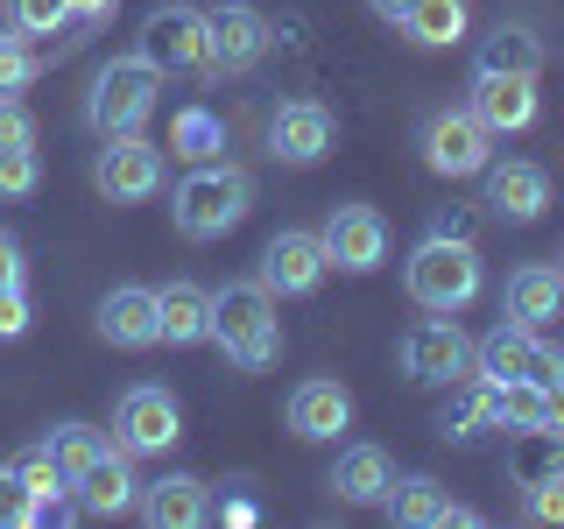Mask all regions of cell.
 <instances>
[{
	"label": "cell",
	"mask_w": 564,
	"mask_h": 529,
	"mask_svg": "<svg viewBox=\"0 0 564 529\" xmlns=\"http://www.w3.org/2000/svg\"><path fill=\"white\" fill-rule=\"evenodd\" d=\"M212 339L226 346V360L240 375H269L282 360V317H275V296L261 290V276L212 290Z\"/></svg>",
	"instance_id": "obj_1"
},
{
	"label": "cell",
	"mask_w": 564,
	"mask_h": 529,
	"mask_svg": "<svg viewBox=\"0 0 564 529\" xmlns=\"http://www.w3.org/2000/svg\"><path fill=\"white\" fill-rule=\"evenodd\" d=\"M247 212H254V176H247L240 163H219V155L198 163L184 184L170 191V219H176L184 240H226Z\"/></svg>",
	"instance_id": "obj_2"
},
{
	"label": "cell",
	"mask_w": 564,
	"mask_h": 529,
	"mask_svg": "<svg viewBox=\"0 0 564 529\" xmlns=\"http://www.w3.org/2000/svg\"><path fill=\"white\" fill-rule=\"evenodd\" d=\"M402 282H410L416 311H445L458 317L480 296V247L458 240V234H431L410 247V261H402Z\"/></svg>",
	"instance_id": "obj_3"
},
{
	"label": "cell",
	"mask_w": 564,
	"mask_h": 529,
	"mask_svg": "<svg viewBox=\"0 0 564 529\" xmlns=\"http://www.w3.org/2000/svg\"><path fill=\"white\" fill-rule=\"evenodd\" d=\"M155 99H163V71H155V64L134 50V57L99 64L93 93H85V120H93V134H99V141H113V134H141V128H149V114H155Z\"/></svg>",
	"instance_id": "obj_4"
},
{
	"label": "cell",
	"mask_w": 564,
	"mask_h": 529,
	"mask_svg": "<svg viewBox=\"0 0 564 529\" xmlns=\"http://www.w3.org/2000/svg\"><path fill=\"white\" fill-rule=\"evenodd\" d=\"M395 360H402V375H410L416 388H452L458 375H473V339L458 332V317L431 311V317H416V325L395 339Z\"/></svg>",
	"instance_id": "obj_5"
},
{
	"label": "cell",
	"mask_w": 564,
	"mask_h": 529,
	"mask_svg": "<svg viewBox=\"0 0 564 529\" xmlns=\"http://www.w3.org/2000/svg\"><path fill=\"white\" fill-rule=\"evenodd\" d=\"M473 375L480 381H564V353L543 339V332H529V325H494L480 346H473Z\"/></svg>",
	"instance_id": "obj_6"
},
{
	"label": "cell",
	"mask_w": 564,
	"mask_h": 529,
	"mask_svg": "<svg viewBox=\"0 0 564 529\" xmlns=\"http://www.w3.org/2000/svg\"><path fill=\"white\" fill-rule=\"evenodd\" d=\"M416 149H423V170L431 176H480L494 163V134L473 120V106H437L423 120Z\"/></svg>",
	"instance_id": "obj_7"
},
{
	"label": "cell",
	"mask_w": 564,
	"mask_h": 529,
	"mask_svg": "<svg viewBox=\"0 0 564 529\" xmlns=\"http://www.w3.org/2000/svg\"><path fill=\"white\" fill-rule=\"evenodd\" d=\"M176 438H184V402L155 381H134L113 410V445L134 452V458H155V452H170Z\"/></svg>",
	"instance_id": "obj_8"
},
{
	"label": "cell",
	"mask_w": 564,
	"mask_h": 529,
	"mask_svg": "<svg viewBox=\"0 0 564 529\" xmlns=\"http://www.w3.org/2000/svg\"><path fill=\"white\" fill-rule=\"evenodd\" d=\"M141 57H149L155 71H212V29H205V8H184V0L155 8L149 22H141Z\"/></svg>",
	"instance_id": "obj_9"
},
{
	"label": "cell",
	"mask_w": 564,
	"mask_h": 529,
	"mask_svg": "<svg viewBox=\"0 0 564 529\" xmlns=\"http://www.w3.org/2000/svg\"><path fill=\"white\" fill-rule=\"evenodd\" d=\"M163 149L155 141H141V134H113L99 149V163H93V184H99V198H113V205H141V198H155L163 191Z\"/></svg>",
	"instance_id": "obj_10"
},
{
	"label": "cell",
	"mask_w": 564,
	"mask_h": 529,
	"mask_svg": "<svg viewBox=\"0 0 564 529\" xmlns=\"http://www.w3.org/2000/svg\"><path fill=\"white\" fill-rule=\"evenodd\" d=\"M332 141H339V120H332V106H317V99H282L269 114V155L290 163V170L325 163Z\"/></svg>",
	"instance_id": "obj_11"
},
{
	"label": "cell",
	"mask_w": 564,
	"mask_h": 529,
	"mask_svg": "<svg viewBox=\"0 0 564 529\" xmlns=\"http://www.w3.org/2000/svg\"><path fill=\"white\" fill-rule=\"evenodd\" d=\"M317 240H325V261L346 269V276H375L388 261V219L375 205H332V219H325Z\"/></svg>",
	"instance_id": "obj_12"
},
{
	"label": "cell",
	"mask_w": 564,
	"mask_h": 529,
	"mask_svg": "<svg viewBox=\"0 0 564 529\" xmlns=\"http://www.w3.org/2000/svg\"><path fill=\"white\" fill-rule=\"evenodd\" d=\"M325 240L304 234V226H282V234L261 247V290L269 296H311L325 282Z\"/></svg>",
	"instance_id": "obj_13"
},
{
	"label": "cell",
	"mask_w": 564,
	"mask_h": 529,
	"mask_svg": "<svg viewBox=\"0 0 564 529\" xmlns=\"http://www.w3.org/2000/svg\"><path fill=\"white\" fill-rule=\"evenodd\" d=\"M466 106L487 134H522L536 120V78L529 71H473Z\"/></svg>",
	"instance_id": "obj_14"
},
{
	"label": "cell",
	"mask_w": 564,
	"mask_h": 529,
	"mask_svg": "<svg viewBox=\"0 0 564 529\" xmlns=\"http://www.w3.org/2000/svg\"><path fill=\"white\" fill-rule=\"evenodd\" d=\"M388 516H395L402 529H473L480 522V508H466V501H452V487L437 481V473H402L395 487H388Z\"/></svg>",
	"instance_id": "obj_15"
},
{
	"label": "cell",
	"mask_w": 564,
	"mask_h": 529,
	"mask_svg": "<svg viewBox=\"0 0 564 529\" xmlns=\"http://www.w3.org/2000/svg\"><path fill=\"white\" fill-rule=\"evenodd\" d=\"M487 191H480V205L494 212V219H508V226H536L543 212H551V170L543 163H487Z\"/></svg>",
	"instance_id": "obj_16"
},
{
	"label": "cell",
	"mask_w": 564,
	"mask_h": 529,
	"mask_svg": "<svg viewBox=\"0 0 564 529\" xmlns=\"http://www.w3.org/2000/svg\"><path fill=\"white\" fill-rule=\"evenodd\" d=\"M70 494H78V508L93 522H113V516H128V508L141 501V473H134V452H120V445H106L93 466L70 481Z\"/></svg>",
	"instance_id": "obj_17"
},
{
	"label": "cell",
	"mask_w": 564,
	"mask_h": 529,
	"mask_svg": "<svg viewBox=\"0 0 564 529\" xmlns=\"http://www.w3.org/2000/svg\"><path fill=\"white\" fill-rule=\"evenodd\" d=\"M212 29V71H254L261 57H269V22H261V8H247V0H226V8L205 14Z\"/></svg>",
	"instance_id": "obj_18"
},
{
	"label": "cell",
	"mask_w": 564,
	"mask_h": 529,
	"mask_svg": "<svg viewBox=\"0 0 564 529\" xmlns=\"http://www.w3.org/2000/svg\"><path fill=\"white\" fill-rule=\"evenodd\" d=\"M99 339L120 346V353L163 346V325H155V290H141V282H120V290H106V296H99Z\"/></svg>",
	"instance_id": "obj_19"
},
{
	"label": "cell",
	"mask_w": 564,
	"mask_h": 529,
	"mask_svg": "<svg viewBox=\"0 0 564 529\" xmlns=\"http://www.w3.org/2000/svg\"><path fill=\"white\" fill-rule=\"evenodd\" d=\"M339 431H352V388L346 381H296L290 438H304V445H332Z\"/></svg>",
	"instance_id": "obj_20"
},
{
	"label": "cell",
	"mask_w": 564,
	"mask_h": 529,
	"mask_svg": "<svg viewBox=\"0 0 564 529\" xmlns=\"http://www.w3.org/2000/svg\"><path fill=\"white\" fill-rule=\"evenodd\" d=\"M141 522L149 529H198L212 522V494L198 473H163V481H141Z\"/></svg>",
	"instance_id": "obj_21"
},
{
	"label": "cell",
	"mask_w": 564,
	"mask_h": 529,
	"mask_svg": "<svg viewBox=\"0 0 564 529\" xmlns=\"http://www.w3.org/2000/svg\"><path fill=\"white\" fill-rule=\"evenodd\" d=\"M557 311H564V276L551 269V261H522V269L508 276V290H501V317L508 325L543 332Z\"/></svg>",
	"instance_id": "obj_22"
},
{
	"label": "cell",
	"mask_w": 564,
	"mask_h": 529,
	"mask_svg": "<svg viewBox=\"0 0 564 529\" xmlns=\"http://www.w3.org/2000/svg\"><path fill=\"white\" fill-rule=\"evenodd\" d=\"M388 487H395V458H388L381 445H346L339 466H332V494L352 508H381Z\"/></svg>",
	"instance_id": "obj_23"
},
{
	"label": "cell",
	"mask_w": 564,
	"mask_h": 529,
	"mask_svg": "<svg viewBox=\"0 0 564 529\" xmlns=\"http://www.w3.org/2000/svg\"><path fill=\"white\" fill-rule=\"evenodd\" d=\"M155 325H163V346H205L212 339V290H198V282H163L155 290Z\"/></svg>",
	"instance_id": "obj_24"
},
{
	"label": "cell",
	"mask_w": 564,
	"mask_h": 529,
	"mask_svg": "<svg viewBox=\"0 0 564 529\" xmlns=\"http://www.w3.org/2000/svg\"><path fill=\"white\" fill-rule=\"evenodd\" d=\"M437 431H445L452 445H480L487 431H501V417H494V381L458 375V381H452V402L437 410Z\"/></svg>",
	"instance_id": "obj_25"
},
{
	"label": "cell",
	"mask_w": 564,
	"mask_h": 529,
	"mask_svg": "<svg viewBox=\"0 0 564 529\" xmlns=\"http://www.w3.org/2000/svg\"><path fill=\"white\" fill-rule=\"evenodd\" d=\"M395 22H402V35H410V43H423V50H452L458 35L473 29V8H466V0H402Z\"/></svg>",
	"instance_id": "obj_26"
},
{
	"label": "cell",
	"mask_w": 564,
	"mask_h": 529,
	"mask_svg": "<svg viewBox=\"0 0 564 529\" xmlns=\"http://www.w3.org/2000/svg\"><path fill=\"white\" fill-rule=\"evenodd\" d=\"M494 417L516 438H551V388L543 381H501L494 388Z\"/></svg>",
	"instance_id": "obj_27"
},
{
	"label": "cell",
	"mask_w": 564,
	"mask_h": 529,
	"mask_svg": "<svg viewBox=\"0 0 564 529\" xmlns=\"http://www.w3.org/2000/svg\"><path fill=\"white\" fill-rule=\"evenodd\" d=\"M14 473H22V487L35 494V522H64V516H70V508H64L70 481H64L57 458H50V445H29L22 458H14Z\"/></svg>",
	"instance_id": "obj_28"
},
{
	"label": "cell",
	"mask_w": 564,
	"mask_h": 529,
	"mask_svg": "<svg viewBox=\"0 0 564 529\" xmlns=\"http://www.w3.org/2000/svg\"><path fill=\"white\" fill-rule=\"evenodd\" d=\"M219 149H226L219 114H205V106H184V114L170 120V155H184V163H212Z\"/></svg>",
	"instance_id": "obj_29"
},
{
	"label": "cell",
	"mask_w": 564,
	"mask_h": 529,
	"mask_svg": "<svg viewBox=\"0 0 564 529\" xmlns=\"http://www.w3.org/2000/svg\"><path fill=\"white\" fill-rule=\"evenodd\" d=\"M473 71H529V78H536V71H543V43H536L529 29H508V22H501V29L480 43V64H473Z\"/></svg>",
	"instance_id": "obj_30"
},
{
	"label": "cell",
	"mask_w": 564,
	"mask_h": 529,
	"mask_svg": "<svg viewBox=\"0 0 564 529\" xmlns=\"http://www.w3.org/2000/svg\"><path fill=\"white\" fill-rule=\"evenodd\" d=\"M43 445H50V458L64 466V481H78V473L93 466V458H99L106 445H113V438H106V431H93V423H57V431H50Z\"/></svg>",
	"instance_id": "obj_31"
},
{
	"label": "cell",
	"mask_w": 564,
	"mask_h": 529,
	"mask_svg": "<svg viewBox=\"0 0 564 529\" xmlns=\"http://www.w3.org/2000/svg\"><path fill=\"white\" fill-rule=\"evenodd\" d=\"M8 29L14 35H57V29H70V0H8Z\"/></svg>",
	"instance_id": "obj_32"
},
{
	"label": "cell",
	"mask_w": 564,
	"mask_h": 529,
	"mask_svg": "<svg viewBox=\"0 0 564 529\" xmlns=\"http://www.w3.org/2000/svg\"><path fill=\"white\" fill-rule=\"evenodd\" d=\"M35 184H43V155L35 149H0V198H35Z\"/></svg>",
	"instance_id": "obj_33"
},
{
	"label": "cell",
	"mask_w": 564,
	"mask_h": 529,
	"mask_svg": "<svg viewBox=\"0 0 564 529\" xmlns=\"http://www.w3.org/2000/svg\"><path fill=\"white\" fill-rule=\"evenodd\" d=\"M35 71H43V64H35V50H29V35H0V93H29V85H35Z\"/></svg>",
	"instance_id": "obj_34"
},
{
	"label": "cell",
	"mask_w": 564,
	"mask_h": 529,
	"mask_svg": "<svg viewBox=\"0 0 564 529\" xmlns=\"http://www.w3.org/2000/svg\"><path fill=\"white\" fill-rule=\"evenodd\" d=\"M522 508H529V522H564V466L536 473L529 494H522Z\"/></svg>",
	"instance_id": "obj_35"
},
{
	"label": "cell",
	"mask_w": 564,
	"mask_h": 529,
	"mask_svg": "<svg viewBox=\"0 0 564 529\" xmlns=\"http://www.w3.org/2000/svg\"><path fill=\"white\" fill-rule=\"evenodd\" d=\"M35 522V494L22 487V473L0 466V529H29Z\"/></svg>",
	"instance_id": "obj_36"
},
{
	"label": "cell",
	"mask_w": 564,
	"mask_h": 529,
	"mask_svg": "<svg viewBox=\"0 0 564 529\" xmlns=\"http://www.w3.org/2000/svg\"><path fill=\"white\" fill-rule=\"evenodd\" d=\"M0 149H35V120L14 93H0Z\"/></svg>",
	"instance_id": "obj_37"
},
{
	"label": "cell",
	"mask_w": 564,
	"mask_h": 529,
	"mask_svg": "<svg viewBox=\"0 0 564 529\" xmlns=\"http://www.w3.org/2000/svg\"><path fill=\"white\" fill-rule=\"evenodd\" d=\"M22 276H29L22 240H14V234H0V296H8V290H22Z\"/></svg>",
	"instance_id": "obj_38"
},
{
	"label": "cell",
	"mask_w": 564,
	"mask_h": 529,
	"mask_svg": "<svg viewBox=\"0 0 564 529\" xmlns=\"http://www.w3.org/2000/svg\"><path fill=\"white\" fill-rule=\"evenodd\" d=\"M22 332H29V296L8 290L0 296V339H22Z\"/></svg>",
	"instance_id": "obj_39"
},
{
	"label": "cell",
	"mask_w": 564,
	"mask_h": 529,
	"mask_svg": "<svg viewBox=\"0 0 564 529\" xmlns=\"http://www.w3.org/2000/svg\"><path fill=\"white\" fill-rule=\"evenodd\" d=\"M212 522H234V529H247V522H261V508L247 501V494H226V501L212 508Z\"/></svg>",
	"instance_id": "obj_40"
},
{
	"label": "cell",
	"mask_w": 564,
	"mask_h": 529,
	"mask_svg": "<svg viewBox=\"0 0 564 529\" xmlns=\"http://www.w3.org/2000/svg\"><path fill=\"white\" fill-rule=\"evenodd\" d=\"M120 0H70V22H113Z\"/></svg>",
	"instance_id": "obj_41"
},
{
	"label": "cell",
	"mask_w": 564,
	"mask_h": 529,
	"mask_svg": "<svg viewBox=\"0 0 564 529\" xmlns=\"http://www.w3.org/2000/svg\"><path fill=\"white\" fill-rule=\"evenodd\" d=\"M557 276H564V269H557Z\"/></svg>",
	"instance_id": "obj_42"
}]
</instances>
